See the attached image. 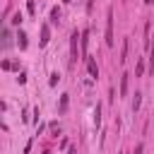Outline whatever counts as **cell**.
<instances>
[{"instance_id":"cell-1","label":"cell","mask_w":154,"mask_h":154,"mask_svg":"<svg viewBox=\"0 0 154 154\" xmlns=\"http://www.w3.org/2000/svg\"><path fill=\"white\" fill-rule=\"evenodd\" d=\"M106 43L113 46V7H108V14H106Z\"/></svg>"},{"instance_id":"cell-2","label":"cell","mask_w":154,"mask_h":154,"mask_svg":"<svg viewBox=\"0 0 154 154\" xmlns=\"http://www.w3.org/2000/svg\"><path fill=\"white\" fill-rule=\"evenodd\" d=\"M77 38H79V34L72 31V36H70V55H72V63L77 60Z\"/></svg>"},{"instance_id":"cell-3","label":"cell","mask_w":154,"mask_h":154,"mask_svg":"<svg viewBox=\"0 0 154 154\" xmlns=\"http://www.w3.org/2000/svg\"><path fill=\"white\" fill-rule=\"evenodd\" d=\"M51 41V29H48V24H43L41 26V41H38V46H46Z\"/></svg>"},{"instance_id":"cell-4","label":"cell","mask_w":154,"mask_h":154,"mask_svg":"<svg viewBox=\"0 0 154 154\" xmlns=\"http://www.w3.org/2000/svg\"><path fill=\"white\" fill-rule=\"evenodd\" d=\"M87 43H89V31L84 29V31L79 34V46H82V55H87Z\"/></svg>"},{"instance_id":"cell-5","label":"cell","mask_w":154,"mask_h":154,"mask_svg":"<svg viewBox=\"0 0 154 154\" xmlns=\"http://www.w3.org/2000/svg\"><path fill=\"white\" fill-rule=\"evenodd\" d=\"M128 48H130V38H123V48H120V63H125L128 60Z\"/></svg>"},{"instance_id":"cell-6","label":"cell","mask_w":154,"mask_h":154,"mask_svg":"<svg viewBox=\"0 0 154 154\" xmlns=\"http://www.w3.org/2000/svg\"><path fill=\"white\" fill-rule=\"evenodd\" d=\"M87 60V70H89V75L91 77H99V67H96V63L91 60V58H84Z\"/></svg>"},{"instance_id":"cell-7","label":"cell","mask_w":154,"mask_h":154,"mask_svg":"<svg viewBox=\"0 0 154 154\" xmlns=\"http://www.w3.org/2000/svg\"><path fill=\"white\" fill-rule=\"evenodd\" d=\"M128 82H130V75H128V72H123V77H120V96H125V94H128Z\"/></svg>"},{"instance_id":"cell-8","label":"cell","mask_w":154,"mask_h":154,"mask_svg":"<svg viewBox=\"0 0 154 154\" xmlns=\"http://www.w3.org/2000/svg\"><path fill=\"white\" fill-rule=\"evenodd\" d=\"M140 103H142V94H140V91H135V99H132V111H137V108H140Z\"/></svg>"},{"instance_id":"cell-9","label":"cell","mask_w":154,"mask_h":154,"mask_svg":"<svg viewBox=\"0 0 154 154\" xmlns=\"http://www.w3.org/2000/svg\"><path fill=\"white\" fill-rule=\"evenodd\" d=\"M99 123H101V106L96 103V108H94V125L99 128Z\"/></svg>"},{"instance_id":"cell-10","label":"cell","mask_w":154,"mask_h":154,"mask_svg":"<svg viewBox=\"0 0 154 154\" xmlns=\"http://www.w3.org/2000/svg\"><path fill=\"white\" fill-rule=\"evenodd\" d=\"M142 75H144V60H140L135 67V77H142Z\"/></svg>"},{"instance_id":"cell-11","label":"cell","mask_w":154,"mask_h":154,"mask_svg":"<svg viewBox=\"0 0 154 154\" xmlns=\"http://www.w3.org/2000/svg\"><path fill=\"white\" fill-rule=\"evenodd\" d=\"M58 19H60V10L53 7V10H51V22H58Z\"/></svg>"},{"instance_id":"cell-12","label":"cell","mask_w":154,"mask_h":154,"mask_svg":"<svg viewBox=\"0 0 154 154\" xmlns=\"http://www.w3.org/2000/svg\"><path fill=\"white\" fill-rule=\"evenodd\" d=\"M58 82H60V75H58V72H53V75H51V79H48V84H51V87H55Z\"/></svg>"},{"instance_id":"cell-13","label":"cell","mask_w":154,"mask_h":154,"mask_svg":"<svg viewBox=\"0 0 154 154\" xmlns=\"http://www.w3.org/2000/svg\"><path fill=\"white\" fill-rule=\"evenodd\" d=\"M19 48H26V34L19 31Z\"/></svg>"},{"instance_id":"cell-14","label":"cell","mask_w":154,"mask_h":154,"mask_svg":"<svg viewBox=\"0 0 154 154\" xmlns=\"http://www.w3.org/2000/svg\"><path fill=\"white\" fill-rule=\"evenodd\" d=\"M65 108H67V94L60 96V111H65Z\"/></svg>"},{"instance_id":"cell-15","label":"cell","mask_w":154,"mask_h":154,"mask_svg":"<svg viewBox=\"0 0 154 154\" xmlns=\"http://www.w3.org/2000/svg\"><path fill=\"white\" fill-rule=\"evenodd\" d=\"M142 152H144V144H142V142H140V144H137V147H135V152H132V154H142Z\"/></svg>"},{"instance_id":"cell-16","label":"cell","mask_w":154,"mask_h":154,"mask_svg":"<svg viewBox=\"0 0 154 154\" xmlns=\"http://www.w3.org/2000/svg\"><path fill=\"white\" fill-rule=\"evenodd\" d=\"M19 22H22V14H19V12H17V14H14V17H12V24H19Z\"/></svg>"},{"instance_id":"cell-17","label":"cell","mask_w":154,"mask_h":154,"mask_svg":"<svg viewBox=\"0 0 154 154\" xmlns=\"http://www.w3.org/2000/svg\"><path fill=\"white\" fill-rule=\"evenodd\" d=\"M67 154H77V149H75V147H72V149H70V152H67Z\"/></svg>"},{"instance_id":"cell-18","label":"cell","mask_w":154,"mask_h":154,"mask_svg":"<svg viewBox=\"0 0 154 154\" xmlns=\"http://www.w3.org/2000/svg\"><path fill=\"white\" fill-rule=\"evenodd\" d=\"M144 2H147V5H152V2H154V0H144Z\"/></svg>"},{"instance_id":"cell-19","label":"cell","mask_w":154,"mask_h":154,"mask_svg":"<svg viewBox=\"0 0 154 154\" xmlns=\"http://www.w3.org/2000/svg\"><path fill=\"white\" fill-rule=\"evenodd\" d=\"M63 2H72V0H63Z\"/></svg>"}]
</instances>
